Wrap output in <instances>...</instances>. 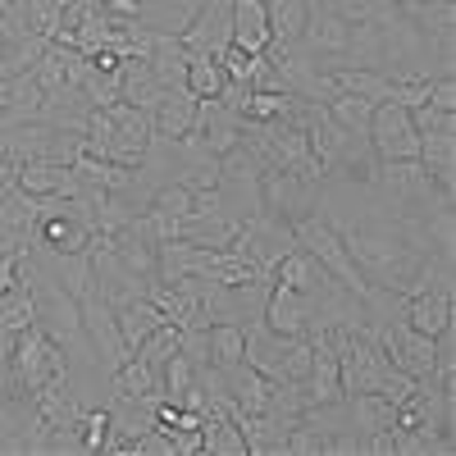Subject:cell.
I'll return each instance as SVG.
<instances>
[{
	"label": "cell",
	"instance_id": "4",
	"mask_svg": "<svg viewBox=\"0 0 456 456\" xmlns=\"http://www.w3.org/2000/svg\"><path fill=\"white\" fill-rule=\"evenodd\" d=\"M233 251H242L247 260H256L265 274H274L279 270V260L288 251H297V233H292V224L274 210H256L238 224V238H233Z\"/></svg>",
	"mask_w": 456,
	"mask_h": 456
},
{
	"label": "cell",
	"instance_id": "39",
	"mask_svg": "<svg viewBox=\"0 0 456 456\" xmlns=\"http://www.w3.org/2000/svg\"><path fill=\"white\" fill-rule=\"evenodd\" d=\"M14 247H28V242L14 233V228H5V224H0V251H14Z\"/></svg>",
	"mask_w": 456,
	"mask_h": 456
},
{
	"label": "cell",
	"instance_id": "28",
	"mask_svg": "<svg viewBox=\"0 0 456 456\" xmlns=\"http://www.w3.org/2000/svg\"><path fill=\"white\" fill-rule=\"evenodd\" d=\"M224 83H228V73H224V64H219V55H192L187 60V92H192L197 101H215L219 92H224Z\"/></svg>",
	"mask_w": 456,
	"mask_h": 456
},
{
	"label": "cell",
	"instance_id": "33",
	"mask_svg": "<svg viewBox=\"0 0 456 456\" xmlns=\"http://www.w3.org/2000/svg\"><path fill=\"white\" fill-rule=\"evenodd\" d=\"M105 434H110V411L105 406H87V415H83V452H101Z\"/></svg>",
	"mask_w": 456,
	"mask_h": 456
},
{
	"label": "cell",
	"instance_id": "22",
	"mask_svg": "<svg viewBox=\"0 0 456 456\" xmlns=\"http://www.w3.org/2000/svg\"><path fill=\"white\" fill-rule=\"evenodd\" d=\"M28 324H37V306H32V283L19 270L14 288L0 292V338H19Z\"/></svg>",
	"mask_w": 456,
	"mask_h": 456
},
{
	"label": "cell",
	"instance_id": "1",
	"mask_svg": "<svg viewBox=\"0 0 456 456\" xmlns=\"http://www.w3.org/2000/svg\"><path fill=\"white\" fill-rule=\"evenodd\" d=\"M23 274L32 283V306H37V324H42L60 347L64 356H73L78 347H87V333H83V311H78V297H69L64 283L46 270V265H37L32 256L23 260Z\"/></svg>",
	"mask_w": 456,
	"mask_h": 456
},
{
	"label": "cell",
	"instance_id": "16",
	"mask_svg": "<svg viewBox=\"0 0 456 456\" xmlns=\"http://www.w3.org/2000/svg\"><path fill=\"white\" fill-rule=\"evenodd\" d=\"M270 42V0H233V46L260 55Z\"/></svg>",
	"mask_w": 456,
	"mask_h": 456
},
{
	"label": "cell",
	"instance_id": "37",
	"mask_svg": "<svg viewBox=\"0 0 456 456\" xmlns=\"http://www.w3.org/2000/svg\"><path fill=\"white\" fill-rule=\"evenodd\" d=\"M96 10H105L110 19H142V0H92Z\"/></svg>",
	"mask_w": 456,
	"mask_h": 456
},
{
	"label": "cell",
	"instance_id": "35",
	"mask_svg": "<svg viewBox=\"0 0 456 456\" xmlns=\"http://www.w3.org/2000/svg\"><path fill=\"white\" fill-rule=\"evenodd\" d=\"M23 260H28V247H14V251H0V292H10L19 270H23Z\"/></svg>",
	"mask_w": 456,
	"mask_h": 456
},
{
	"label": "cell",
	"instance_id": "41",
	"mask_svg": "<svg viewBox=\"0 0 456 456\" xmlns=\"http://www.w3.org/2000/svg\"><path fill=\"white\" fill-rule=\"evenodd\" d=\"M5 393H10V370H0V402H5Z\"/></svg>",
	"mask_w": 456,
	"mask_h": 456
},
{
	"label": "cell",
	"instance_id": "30",
	"mask_svg": "<svg viewBox=\"0 0 456 456\" xmlns=\"http://www.w3.org/2000/svg\"><path fill=\"white\" fill-rule=\"evenodd\" d=\"M292 101H297V96H288V92H260V87H251V96H247V105H242V119H251V124L288 119Z\"/></svg>",
	"mask_w": 456,
	"mask_h": 456
},
{
	"label": "cell",
	"instance_id": "9",
	"mask_svg": "<svg viewBox=\"0 0 456 456\" xmlns=\"http://www.w3.org/2000/svg\"><path fill=\"white\" fill-rule=\"evenodd\" d=\"M379 347H384L388 365H397V370L411 374V379H425L429 365H434V338L420 333V329H411L406 320L379 329Z\"/></svg>",
	"mask_w": 456,
	"mask_h": 456
},
{
	"label": "cell",
	"instance_id": "10",
	"mask_svg": "<svg viewBox=\"0 0 456 456\" xmlns=\"http://www.w3.org/2000/svg\"><path fill=\"white\" fill-rule=\"evenodd\" d=\"M347 19L333 10V0H311V14H306V28H301V42H306L320 60H333L347 51Z\"/></svg>",
	"mask_w": 456,
	"mask_h": 456
},
{
	"label": "cell",
	"instance_id": "27",
	"mask_svg": "<svg viewBox=\"0 0 456 456\" xmlns=\"http://www.w3.org/2000/svg\"><path fill=\"white\" fill-rule=\"evenodd\" d=\"M306 14H311V0H270V37H274V46L301 42Z\"/></svg>",
	"mask_w": 456,
	"mask_h": 456
},
{
	"label": "cell",
	"instance_id": "12",
	"mask_svg": "<svg viewBox=\"0 0 456 456\" xmlns=\"http://www.w3.org/2000/svg\"><path fill=\"white\" fill-rule=\"evenodd\" d=\"M260 320L270 324L274 333H283V338H306V324H311V297L274 279L270 301H265V315H260Z\"/></svg>",
	"mask_w": 456,
	"mask_h": 456
},
{
	"label": "cell",
	"instance_id": "40",
	"mask_svg": "<svg viewBox=\"0 0 456 456\" xmlns=\"http://www.w3.org/2000/svg\"><path fill=\"white\" fill-rule=\"evenodd\" d=\"M0 78H14V69H10V55H5V42H0Z\"/></svg>",
	"mask_w": 456,
	"mask_h": 456
},
{
	"label": "cell",
	"instance_id": "13",
	"mask_svg": "<svg viewBox=\"0 0 456 456\" xmlns=\"http://www.w3.org/2000/svg\"><path fill=\"white\" fill-rule=\"evenodd\" d=\"M192 137L210 151V156H224V151L242 146V114L228 110V105H219V101H201V114H197Z\"/></svg>",
	"mask_w": 456,
	"mask_h": 456
},
{
	"label": "cell",
	"instance_id": "38",
	"mask_svg": "<svg viewBox=\"0 0 456 456\" xmlns=\"http://www.w3.org/2000/svg\"><path fill=\"white\" fill-rule=\"evenodd\" d=\"M14 187H19V160H10L5 151H0V197L14 192Z\"/></svg>",
	"mask_w": 456,
	"mask_h": 456
},
{
	"label": "cell",
	"instance_id": "11",
	"mask_svg": "<svg viewBox=\"0 0 456 456\" xmlns=\"http://www.w3.org/2000/svg\"><path fill=\"white\" fill-rule=\"evenodd\" d=\"M19 187L32 197H83V183L64 160H23L19 165Z\"/></svg>",
	"mask_w": 456,
	"mask_h": 456
},
{
	"label": "cell",
	"instance_id": "14",
	"mask_svg": "<svg viewBox=\"0 0 456 456\" xmlns=\"http://www.w3.org/2000/svg\"><path fill=\"white\" fill-rule=\"evenodd\" d=\"M197 114H201V101L187 92V87H169L156 110H151V128H156V137H169V142H183L187 133L197 128Z\"/></svg>",
	"mask_w": 456,
	"mask_h": 456
},
{
	"label": "cell",
	"instance_id": "21",
	"mask_svg": "<svg viewBox=\"0 0 456 456\" xmlns=\"http://www.w3.org/2000/svg\"><path fill=\"white\" fill-rule=\"evenodd\" d=\"M347 415H352V429L365 438V434H379V429H397V406L379 393H352L347 397Z\"/></svg>",
	"mask_w": 456,
	"mask_h": 456
},
{
	"label": "cell",
	"instance_id": "17",
	"mask_svg": "<svg viewBox=\"0 0 456 456\" xmlns=\"http://www.w3.org/2000/svg\"><path fill=\"white\" fill-rule=\"evenodd\" d=\"M165 96V87L156 83V73H151L146 55H124L119 60V101L137 105V110H156V101Z\"/></svg>",
	"mask_w": 456,
	"mask_h": 456
},
{
	"label": "cell",
	"instance_id": "26",
	"mask_svg": "<svg viewBox=\"0 0 456 456\" xmlns=\"http://www.w3.org/2000/svg\"><path fill=\"white\" fill-rule=\"evenodd\" d=\"M206 338H210V365L219 370H233L242 365V347H247V324H206Z\"/></svg>",
	"mask_w": 456,
	"mask_h": 456
},
{
	"label": "cell",
	"instance_id": "42",
	"mask_svg": "<svg viewBox=\"0 0 456 456\" xmlns=\"http://www.w3.org/2000/svg\"><path fill=\"white\" fill-rule=\"evenodd\" d=\"M397 5H438V0H397Z\"/></svg>",
	"mask_w": 456,
	"mask_h": 456
},
{
	"label": "cell",
	"instance_id": "25",
	"mask_svg": "<svg viewBox=\"0 0 456 456\" xmlns=\"http://www.w3.org/2000/svg\"><path fill=\"white\" fill-rule=\"evenodd\" d=\"M37 219H42V197L23 192V187H14V192L0 197V224L14 228V233H19L23 242H32V233H37Z\"/></svg>",
	"mask_w": 456,
	"mask_h": 456
},
{
	"label": "cell",
	"instance_id": "6",
	"mask_svg": "<svg viewBox=\"0 0 456 456\" xmlns=\"http://www.w3.org/2000/svg\"><path fill=\"white\" fill-rule=\"evenodd\" d=\"M370 146L379 160H420V133L411 124V110L397 101H379L370 119Z\"/></svg>",
	"mask_w": 456,
	"mask_h": 456
},
{
	"label": "cell",
	"instance_id": "5",
	"mask_svg": "<svg viewBox=\"0 0 456 456\" xmlns=\"http://www.w3.org/2000/svg\"><path fill=\"white\" fill-rule=\"evenodd\" d=\"M78 311H83V333H87V347H92V361L96 370L110 379L114 370H119L133 352L124 347V338H119V320H114V306L101 297V292H87L78 301Z\"/></svg>",
	"mask_w": 456,
	"mask_h": 456
},
{
	"label": "cell",
	"instance_id": "36",
	"mask_svg": "<svg viewBox=\"0 0 456 456\" xmlns=\"http://www.w3.org/2000/svg\"><path fill=\"white\" fill-rule=\"evenodd\" d=\"M429 105L434 110H456V78L452 73H443V78L429 83Z\"/></svg>",
	"mask_w": 456,
	"mask_h": 456
},
{
	"label": "cell",
	"instance_id": "15",
	"mask_svg": "<svg viewBox=\"0 0 456 456\" xmlns=\"http://www.w3.org/2000/svg\"><path fill=\"white\" fill-rule=\"evenodd\" d=\"M420 165L434 174L438 187L456 192V114H452V119H443L434 133L420 137Z\"/></svg>",
	"mask_w": 456,
	"mask_h": 456
},
{
	"label": "cell",
	"instance_id": "31",
	"mask_svg": "<svg viewBox=\"0 0 456 456\" xmlns=\"http://www.w3.org/2000/svg\"><path fill=\"white\" fill-rule=\"evenodd\" d=\"M402 14L420 28L425 37L456 28V0H438V5H402Z\"/></svg>",
	"mask_w": 456,
	"mask_h": 456
},
{
	"label": "cell",
	"instance_id": "7",
	"mask_svg": "<svg viewBox=\"0 0 456 456\" xmlns=\"http://www.w3.org/2000/svg\"><path fill=\"white\" fill-rule=\"evenodd\" d=\"M320 197H324L320 183H306V178H297L288 169H260V206L283 215L288 224L320 210Z\"/></svg>",
	"mask_w": 456,
	"mask_h": 456
},
{
	"label": "cell",
	"instance_id": "32",
	"mask_svg": "<svg viewBox=\"0 0 456 456\" xmlns=\"http://www.w3.org/2000/svg\"><path fill=\"white\" fill-rule=\"evenodd\" d=\"M178 352V324H160L156 333H151L146 342H142V347L133 352V356H142L146 365H151V374H156L160 379V370H165V361Z\"/></svg>",
	"mask_w": 456,
	"mask_h": 456
},
{
	"label": "cell",
	"instance_id": "3",
	"mask_svg": "<svg viewBox=\"0 0 456 456\" xmlns=\"http://www.w3.org/2000/svg\"><path fill=\"white\" fill-rule=\"evenodd\" d=\"M292 233H297V247H306V251L324 265V274H333L347 292H365V288H370V283H365V274L356 270V260L347 256V247H342L338 228H333L320 210L292 219Z\"/></svg>",
	"mask_w": 456,
	"mask_h": 456
},
{
	"label": "cell",
	"instance_id": "24",
	"mask_svg": "<svg viewBox=\"0 0 456 456\" xmlns=\"http://www.w3.org/2000/svg\"><path fill=\"white\" fill-rule=\"evenodd\" d=\"M274 279L279 283H288V288H297V292H315L324 279H333V274H324V265L306 251V247H297V251H288L283 260H279V270H274Z\"/></svg>",
	"mask_w": 456,
	"mask_h": 456
},
{
	"label": "cell",
	"instance_id": "34",
	"mask_svg": "<svg viewBox=\"0 0 456 456\" xmlns=\"http://www.w3.org/2000/svg\"><path fill=\"white\" fill-rule=\"evenodd\" d=\"M133 456H174V434L169 429H146L142 438H133Z\"/></svg>",
	"mask_w": 456,
	"mask_h": 456
},
{
	"label": "cell",
	"instance_id": "23",
	"mask_svg": "<svg viewBox=\"0 0 456 456\" xmlns=\"http://www.w3.org/2000/svg\"><path fill=\"white\" fill-rule=\"evenodd\" d=\"M329 78L338 92H347V96H365V101H388L393 96V78L384 69H329Z\"/></svg>",
	"mask_w": 456,
	"mask_h": 456
},
{
	"label": "cell",
	"instance_id": "19",
	"mask_svg": "<svg viewBox=\"0 0 456 456\" xmlns=\"http://www.w3.org/2000/svg\"><path fill=\"white\" fill-rule=\"evenodd\" d=\"M114 320H119V338H124L128 352H137L160 324H169L165 311H160L151 297H137V301H128V306H119V311H114Z\"/></svg>",
	"mask_w": 456,
	"mask_h": 456
},
{
	"label": "cell",
	"instance_id": "29",
	"mask_svg": "<svg viewBox=\"0 0 456 456\" xmlns=\"http://www.w3.org/2000/svg\"><path fill=\"white\" fill-rule=\"evenodd\" d=\"M324 110H329V119H333L342 133H356V137H365V133H370V119H374V101L338 92V96H333Z\"/></svg>",
	"mask_w": 456,
	"mask_h": 456
},
{
	"label": "cell",
	"instance_id": "18",
	"mask_svg": "<svg viewBox=\"0 0 456 456\" xmlns=\"http://www.w3.org/2000/svg\"><path fill=\"white\" fill-rule=\"evenodd\" d=\"M452 320H456V297H447V292H415V297H406V324L411 329H420V333L434 338Z\"/></svg>",
	"mask_w": 456,
	"mask_h": 456
},
{
	"label": "cell",
	"instance_id": "2",
	"mask_svg": "<svg viewBox=\"0 0 456 456\" xmlns=\"http://www.w3.org/2000/svg\"><path fill=\"white\" fill-rule=\"evenodd\" d=\"M69 370V356L64 347L42 329V324H28L19 338H14V352H10V388L14 393H37V388H46L55 374Z\"/></svg>",
	"mask_w": 456,
	"mask_h": 456
},
{
	"label": "cell",
	"instance_id": "20",
	"mask_svg": "<svg viewBox=\"0 0 456 456\" xmlns=\"http://www.w3.org/2000/svg\"><path fill=\"white\" fill-rule=\"evenodd\" d=\"M228 397H233V415H260L270 402V379L242 361L228 370Z\"/></svg>",
	"mask_w": 456,
	"mask_h": 456
},
{
	"label": "cell",
	"instance_id": "8",
	"mask_svg": "<svg viewBox=\"0 0 456 456\" xmlns=\"http://www.w3.org/2000/svg\"><path fill=\"white\" fill-rule=\"evenodd\" d=\"M178 37L192 55H219L224 46H233V0H206Z\"/></svg>",
	"mask_w": 456,
	"mask_h": 456
}]
</instances>
